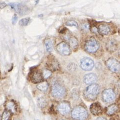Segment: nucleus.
Returning a JSON list of instances; mask_svg holds the SVG:
<instances>
[{"mask_svg": "<svg viewBox=\"0 0 120 120\" xmlns=\"http://www.w3.org/2000/svg\"><path fill=\"white\" fill-rule=\"evenodd\" d=\"M100 92V87L97 84H91L88 86L84 92V95L86 99L90 100L96 99Z\"/></svg>", "mask_w": 120, "mask_h": 120, "instance_id": "obj_1", "label": "nucleus"}, {"mask_svg": "<svg viewBox=\"0 0 120 120\" xmlns=\"http://www.w3.org/2000/svg\"><path fill=\"white\" fill-rule=\"evenodd\" d=\"M71 116L75 120H85L88 116V113L84 107L77 106L71 111Z\"/></svg>", "mask_w": 120, "mask_h": 120, "instance_id": "obj_2", "label": "nucleus"}, {"mask_svg": "<svg viewBox=\"0 0 120 120\" xmlns=\"http://www.w3.org/2000/svg\"><path fill=\"white\" fill-rule=\"evenodd\" d=\"M85 49L89 53H94L99 48V43L94 38H91L88 41L85 45Z\"/></svg>", "mask_w": 120, "mask_h": 120, "instance_id": "obj_3", "label": "nucleus"}, {"mask_svg": "<svg viewBox=\"0 0 120 120\" xmlns=\"http://www.w3.org/2000/svg\"><path fill=\"white\" fill-rule=\"evenodd\" d=\"M65 94V89L61 84H54L52 88V94L56 98H62Z\"/></svg>", "mask_w": 120, "mask_h": 120, "instance_id": "obj_4", "label": "nucleus"}, {"mask_svg": "<svg viewBox=\"0 0 120 120\" xmlns=\"http://www.w3.org/2000/svg\"><path fill=\"white\" fill-rule=\"evenodd\" d=\"M94 66V62L89 57H84L81 59L80 67L81 69L85 71H90L92 70Z\"/></svg>", "mask_w": 120, "mask_h": 120, "instance_id": "obj_5", "label": "nucleus"}, {"mask_svg": "<svg viewBox=\"0 0 120 120\" xmlns=\"http://www.w3.org/2000/svg\"><path fill=\"white\" fill-rule=\"evenodd\" d=\"M106 65L108 68L113 72L118 73L120 71V63L114 58H109L106 62Z\"/></svg>", "mask_w": 120, "mask_h": 120, "instance_id": "obj_6", "label": "nucleus"}, {"mask_svg": "<svg viewBox=\"0 0 120 120\" xmlns=\"http://www.w3.org/2000/svg\"><path fill=\"white\" fill-rule=\"evenodd\" d=\"M116 97L115 92L111 89H106L102 93V98L106 103H110L113 101Z\"/></svg>", "mask_w": 120, "mask_h": 120, "instance_id": "obj_7", "label": "nucleus"}, {"mask_svg": "<svg viewBox=\"0 0 120 120\" xmlns=\"http://www.w3.org/2000/svg\"><path fill=\"white\" fill-rule=\"evenodd\" d=\"M56 50L62 55H68L71 53V49L69 45L64 42L59 43L56 46Z\"/></svg>", "mask_w": 120, "mask_h": 120, "instance_id": "obj_8", "label": "nucleus"}, {"mask_svg": "<svg viewBox=\"0 0 120 120\" xmlns=\"http://www.w3.org/2000/svg\"><path fill=\"white\" fill-rule=\"evenodd\" d=\"M10 6L11 8L15 9L18 13L21 15H25L28 13L29 9L26 6L22 5L21 4H15L12 3L10 4Z\"/></svg>", "mask_w": 120, "mask_h": 120, "instance_id": "obj_9", "label": "nucleus"}, {"mask_svg": "<svg viewBox=\"0 0 120 120\" xmlns=\"http://www.w3.org/2000/svg\"><path fill=\"white\" fill-rule=\"evenodd\" d=\"M58 109L62 115H66L69 113L71 108L69 104L66 102L61 103L58 107Z\"/></svg>", "mask_w": 120, "mask_h": 120, "instance_id": "obj_10", "label": "nucleus"}, {"mask_svg": "<svg viewBox=\"0 0 120 120\" xmlns=\"http://www.w3.org/2000/svg\"><path fill=\"white\" fill-rule=\"evenodd\" d=\"M90 110L91 113L95 116H99L102 113V107L98 103H93L90 106Z\"/></svg>", "mask_w": 120, "mask_h": 120, "instance_id": "obj_11", "label": "nucleus"}, {"mask_svg": "<svg viewBox=\"0 0 120 120\" xmlns=\"http://www.w3.org/2000/svg\"><path fill=\"white\" fill-rule=\"evenodd\" d=\"M84 82L87 85H90L91 84H93L97 80V75L93 73H90L86 74L83 78Z\"/></svg>", "mask_w": 120, "mask_h": 120, "instance_id": "obj_12", "label": "nucleus"}, {"mask_svg": "<svg viewBox=\"0 0 120 120\" xmlns=\"http://www.w3.org/2000/svg\"><path fill=\"white\" fill-rule=\"evenodd\" d=\"M43 79L42 73L38 70H35L34 72L31 76V81L35 83L42 82Z\"/></svg>", "mask_w": 120, "mask_h": 120, "instance_id": "obj_13", "label": "nucleus"}, {"mask_svg": "<svg viewBox=\"0 0 120 120\" xmlns=\"http://www.w3.org/2000/svg\"><path fill=\"white\" fill-rule=\"evenodd\" d=\"M118 48L117 41L114 39H111L107 41L106 49L110 52H114L117 50Z\"/></svg>", "mask_w": 120, "mask_h": 120, "instance_id": "obj_14", "label": "nucleus"}, {"mask_svg": "<svg viewBox=\"0 0 120 120\" xmlns=\"http://www.w3.org/2000/svg\"><path fill=\"white\" fill-rule=\"evenodd\" d=\"M98 31L102 35H108L110 33L111 28L107 24H101L99 26Z\"/></svg>", "mask_w": 120, "mask_h": 120, "instance_id": "obj_15", "label": "nucleus"}, {"mask_svg": "<svg viewBox=\"0 0 120 120\" xmlns=\"http://www.w3.org/2000/svg\"><path fill=\"white\" fill-rule=\"evenodd\" d=\"M117 109H118L117 106L115 104H113L112 105H110V106H109L107 108L106 113L108 115L111 116L113 115L117 111Z\"/></svg>", "mask_w": 120, "mask_h": 120, "instance_id": "obj_16", "label": "nucleus"}, {"mask_svg": "<svg viewBox=\"0 0 120 120\" xmlns=\"http://www.w3.org/2000/svg\"><path fill=\"white\" fill-rule=\"evenodd\" d=\"M49 87V84L46 81H42L39 83L37 85V88L38 90L41 91H46Z\"/></svg>", "mask_w": 120, "mask_h": 120, "instance_id": "obj_17", "label": "nucleus"}, {"mask_svg": "<svg viewBox=\"0 0 120 120\" xmlns=\"http://www.w3.org/2000/svg\"><path fill=\"white\" fill-rule=\"evenodd\" d=\"M69 43L70 47L73 49H76L78 45V43L77 39L75 38H71L69 40Z\"/></svg>", "mask_w": 120, "mask_h": 120, "instance_id": "obj_18", "label": "nucleus"}, {"mask_svg": "<svg viewBox=\"0 0 120 120\" xmlns=\"http://www.w3.org/2000/svg\"><path fill=\"white\" fill-rule=\"evenodd\" d=\"M45 45L47 51L50 52L53 50L52 42L50 40H46L45 42Z\"/></svg>", "mask_w": 120, "mask_h": 120, "instance_id": "obj_19", "label": "nucleus"}, {"mask_svg": "<svg viewBox=\"0 0 120 120\" xmlns=\"http://www.w3.org/2000/svg\"><path fill=\"white\" fill-rule=\"evenodd\" d=\"M30 18H24L20 20L19 22V25L21 26H26L30 23Z\"/></svg>", "mask_w": 120, "mask_h": 120, "instance_id": "obj_20", "label": "nucleus"}, {"mask_svg": "<svg viewBox=\"0 0 120 120\" xmlns=\"http://www.w3.org/2000/svg\"><path fill=\"white\" fill-rule=\"evenodd\" d=\"M38 103L39 106L41 108L45 107L47 104L45 99L43 97H40L38 99Z\"/></svg>", "mask_w": 120, "mask_h": 120, "instance_id": "obj_21", "label": "nucleus"}, {"mask_svg": "<svg viewBox=\"0 0 120 120\" xmlns=\"http://www.w3.org/2000/svg\"><path fill=\"white\" fill-rule=\"evenodd\" d=\"M66 25L67 26H75V27L78 28V23L76 22H75L73 20H69V21H68L66 22Z\"/></svg>", "mask_w": 120, "mask_h": 120, "instance_id": "obj_22", "label": "nucleus"}, {"mask_svg": "<svg viewBox=\"0 0 120 120\" xmlns=\"http://www.w3.org/2000/svg\"><path fill=\"white\" fill-rule=\"evenodd\" d=\"M67 68L70 71L73 72L77 68V65L74 63H70L67 66Z\"/></svg>", "mask_w": 120, "mask_h": 120, "instance_id": "obj_23", "label": "nucleus"}, {"mask_svg": "<svg viewBox=\"0 0 120 120\" xmlns=\"http://www.w3.org/2000/svg\"><path fill=\"white\" fill-rule=\"evenodd\" d=\"M42 73V76H43V78H45V79H47L48 78H49L50 76V75H51V71L48 69H46V70H44Z\"/></svg>", "mask_w": 120, "mask_h": 120, "instance_id": "obj_24", "label": "nucleus"}, {"mask_svg": "<svg viewBox=\"0 0 120 120\" xmlns=\"http://www.w3.org/2000/svg\"><path fill=\"white\" fill-rule=\"evenodd\" d=\"M7 106L8 107V108H9L10 110H11V111L13 112H15V106L14 104L12 102H10L8 104Z\"/></svg>", "mask_w": 120, "mask_h": 120, "instance_id": "obj_25", "label": "nucleus"}, {"mask_svg": "<svg viewBox=\"0 0 120 120\" xmlns=\"http://www.w3.org/2000/svg\"><path fill=\"white\" fill-rule=\"evenodd\" d=\"M10 114L9 112L5 111L3 114L2 120H8V119H9L10 117Z\"/></svg>", "mask_w": 120, "mask_h": 120, "instance_id": "obj_26", "label": "nucleus"}, {"mask_svg": "<svg viewBox=\"0 0 120 120\" xmlns=\"http://www.w3.org/2000/svg\"><path fill=\"white\" fill-rule=\"evenodd\" d=\"M82 29L85 31H88L90 29V26L88 23H85L82 26Z\"/></svg>", "mask_w": 120, "mask_h": 120, "instance_id": "obj_27", "label": "nucleus"}, {"mask_svg": "<svg viewBox=\"0 0 120 120\" xmlns=\"http://www.w3.org/2000/svg\"><path fill=\"white\" fill-rule=\"evenodd\" d=\"M18 17L17 14H15L13 15V18H12V23H13V25L15 24L18 21Z\"/></svg>", "mask_w": 120, "mask_h": 120, "instance_id": "obj_28", "label": "nucleus"}, {"mask_svg": "<svg viewBox=\"0 0 120 120\" xmlns=\"http://www.w3.org/2000/svg\"><path fill=\"white\" fill-rule=\"evenodd\" d=\"M91 30L92 31V32H93V33H96L98 31V29L96 26H93L92 27Z\"/></svg>", "mask_w": 120, "mask_h": 120, "instance_id": "obj_29", "label": "nucleus"}, {"mask_svg": "<svg viewBox=\"0 0 120 120\" xmlns=\"http://www.w3.org/2000/svg\"><path fill=\"white\" fill-rule=\"evenodd\" d=\"M7 6V4L4 3V2H2V3H0V8L1 9H3V8H5Z\"/></svg>", "mask_w": 120, "mask_h": 120, "instance_id": "obj_30", "label": "nucleus"}, {"mask_svg": "<svg viewBox=\"0 0 120 120\" xmlns=\"http://www.w3.org/2000/svg\"><path fill=\"white\" fill-rule=\"evenodd\" d=\"M97 120H107V119L104 118V117H99Z\"/></svg>", "mask_w": 120, "mask_h": 120, "instance_id": "obj_31", "label": "nucleus"}, {"mask_svg": "<svg viewBox=\"0 0 120 120\" xmlns=\"http://www.w3.org/2000/svg\"></svg>", "mask_w": 120, "mask_h": 120, "instance_id": "obj_32", "label": "nucleus"}]
</instances>
